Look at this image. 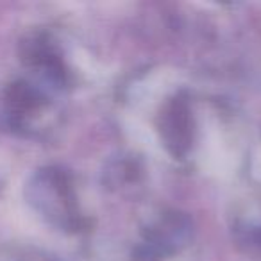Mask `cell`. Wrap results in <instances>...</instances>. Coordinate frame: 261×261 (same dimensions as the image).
I'll list each match as a JSON object with an SVG mask.
<instances>
[{
  "instance_id": "6da1fadb",
  "label": "cell",
  "mask_w": 261,
  "mask_h": 261,
  "mask_svg": "<svg viewBox=\"0 0 261 261\" xmlns=\"http://www.w3.org/2000/svg\"><path fill=\"white\" fill-rule=\"evenodd\" d=\"M193 123L188 104L181 98L172 100L161 115V138L175 156H181L190 149Z\"/></svg>"
}]
</instances>
